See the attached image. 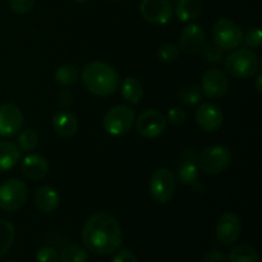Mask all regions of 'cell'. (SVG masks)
Returning a JSON list of instances; mask_svg holds the SVG:
<instances>
[{"instance_id": "1", "label": "cell", "mask_w": 262, "mask_h": 262, "mask_svg": "<svg viewBox=\"0 0 262 262\" xmlns=\"http://www.w3.org/2000/svg\"><path fill=\"white\" fill-rule=\"evenodd\" d=\"M122 239L123 234L119 222L109 212L91 215L82 228L84 248L94 255H112L120 247Z\"/></svg>"}, {"instance_id": "2", "label": "cell", "mask_w": 262, "mask_h": 262, "mask_svg": "<svg viewBox=\"0 0 262 262\" xmlns=\"http://www.w3.org/2000/svg\"><path fill=\"white\" fill-rule=\"evenodd\" d=\"M81 78L87 91L97 97L112 96L120 84L118 71L105 61H91L86 64L82 69Z\"/></svg>"}, {"instance_id": "3", "label": "cell", "mask_w": 262, "mask_h": 262, "mask_svg": "<svg viewBox=\"0 0 262 262\" xmlns=\"http://www.w3.org/2000/svg\"><path fill=\"white\" fill-rule=\"evenodd\" d=\"M225 69L234 78H251L260 71V56L253 49H234L225 58Z\"/></svg>"}, {"instance_id": "4", "label": "cell", "mask_w": 262, "mask_h": 262, "mask_svg": "<svg viewBox=\"0 0 262 262\" xmlns=\"http://www.w3.org/2000/svg\"><path fill=\"white\" fill-rule=\"evenodd\" d=\"M232 151L224 145H212L197 154L199 170L209 176L223 173L232 164Z\"/></svg>"}, {"instance_id": "5", "label": "cell", "mask_w": 262, "mask_h": 262, "mask_svg": "<svg viewBox=\"0 0 262 262\" xmlns=\"http://www.w3.org/2000/svg\"><path fill=\"white\" fill-rule=\"evenodd\" d=\"M135 119V110L129 105H115L105 113L102 125L109 135L118 137L127 135L132 129Z\"/></svg>"}, {"instance_id": "6", "label": "cell", "mask_w": 262, "mask_h": 262, "mask_svg": "<svg viewBox=\"0 0 262 262\" xmlns=\"http://www.w3.org/2000/svg\"><path fill=\"white\" fill-rule=\"evenodd\" d=\"M148 189H150V194L154 201L158 204H168L176 194V176L169 169L158 168L151 174Z\"/></svg>"}, {"instance_id": "7", "label": "cell", "mask_w": 262, "mask_h": 262, "mask_svg": "<svg viewBox=\"0 0 262 262\" xmlns=\"http://www.w3.org/2000/svg\"><path fill=\"white\" fill-rule=\"evenodd\" d=\"M28 187L22 179L12 178L0 184V209L7 212H14L26 204Z\"/></svg>"}, {"instance_id": "8", "label": "cell", "mask_w": 262, "mask_h": 262, "mask_svg": "<svg viewBox=\"0 0 262 262\" xmlns=\"http://www.w3.org/2000/svg\"><path fill=\"white\" fill-rule=\"evenodd\" d=\"M212 40L223 50H234L242 43V28L229 18H220L212 25Z\"/></svg>"}, {"instance_id": "9", "label": "cell", "mask_w": 262, "mask_h": 262, "mask_svg": "<svg viewBox=\"0 0 262 262\" xmlns=\"http://www.w3.org/2000/svg\"><path fill=\"white\" fill-rule=\"evenodd\" d=\"M136 129L145 138H158L165 132L166 122L165 115L156 109L143 110L137 119H135Z\"/></svg>"}, {"instance_id": "10", "label": "cell", "mask_w": 262, "mask_h": 262, "mask_svg": "<svg viewBox=\"0 0 262 262\" xmlns=\"http://www.w3.org/2000/svg\"><path fill=\"white\" fill-rule=\"evenodd\" d=\"M201 91L209 99H222L229 91V78L220 68L207 69L201 79Z\"/></svg>"}, {"instance_id": "11", "label": "cell", "mask_w": 262, "mask_h": 262, "mask_svg": "<svg viewBox=\"0 0 262 262\" xmlns=\"http://www.w3.org/2000/svg\"><path fill=\"white\" fill-rule=\"evenodd\" d=\"M140 12L152 25H166L173 18V5L170 0H142Z\"/></svg>"}, {"instance_id": "12", "label": "cell", "mask_w": 262, "mask_h": 262, "mask_svg": "<svg viewBox=\"0 0 262 262\" xmlns=\"http://www.w3.org/2000/svg\"><path fill=\"white\" fill-rule=\"evenodd\" d=\"M206 43V33L204 27L199 23H189L182 30L179 36V50L183 53L194 55L201 53Z\"/></svg>"}, {"instance_id": "13", "label": "cell", "mask_w": 262, "mask_h": 262, "mask_svg": "<svg viewBox=\"0 0 262 262\" xmlns=\"http://www.w3.org/2000/svg\"><path fill=\"white\" fill-rule=\"evenodd\" d=\"M199 166H197V152L193 148H187L181 154L177 164L176 179L183 186H191L199 182Z\"/></svg>"}, {"instance_id": "14", "label": "cell", "mask_w": 262, "mask_h": 262, "mask_svg": "<svg viewBox=\"0 0 262 262\" xmlns=\"http://www.w3.org/2000/svg\"><path fill=\"white\" fill-rule=\"evenodd\" d=\"M196 123L204 132L212 133L222 128L224 122L223 110L214 102H202L196 110Z\"/></svg>"}, {"instance_id": "15", "label": "cell", "mask_w": 262, "mask_h": 262, "mask_svg": "<svg viewBox=\"0 0 262 262\" xmlns=\"http://www.w3.org/2000/svg\"><path fill=\"white\" fill-rule=\"evenodd\" d=\"M242 233V223L234 212H225L219 217L216 224V238L222 245L230 246L235 243Z\"/></svg>"}, {"instance_id": "16", "label": "cell", "mask_w": 262, "mask_h": 262, "mask_svg": "<svg viewBox=\"0 0 262 262\" xmlns=\"http://www.w3.org/2000/svg\"><path fill=\"white\" fill-rule=\"evenodd\" d=\"M23 125V113L15 104L0 105V136H15Z\"/></svg>"}, {"instance_id": "17", "label": "cell", "mask_w": 262, "mask_h": 262, "mask_svg": "<svg viewBox=\"0 0 262 262\" xmlns=\"http://www.w3.org/2000/svg\"><path fill=\"white\" fill-rule=\"evenodd\" d=\"M33 204L43 214H53L58 210L60 197L58 191L50 186H41L33 193Z\"/></svg>"}, {"instance_id": "18", "label": "cell", "mask_w": 262, "mask_h": 262, "mask_svg": "<svg viewBox=\"0 0 262 262\" xmlns=\"http://www.w3.org/2000/svg\"><path fill=\"white\" fill-rule=\"evenodd\" d=\"M22 173L31 181H38L48 176L49 163L43 156L38 154H30L22 161Z\"/></svg>"}, {"instance_id": "19", "label": "cell", "mask_w": 262, "mask_h": 262, "mask_svg": "<svg viewBox=\"0 0 262 262\" xmlns=\"http://www.w3.org/2000/svg\"><path fill=\"white\" fill-rule=\"evenodd\" d=\"M53 128L63 138L73 137L78 130V119L69 110H59L53 118Z\"/></svg>"}, {"instance_id": "20", "label": "cell", "mask_w": 262, "mask_h": 262, "mask_svg": "<svg viewBox=\"0 0 262 262\" xmlns=\"http://www.w3.org/2000/svg\"><path fill=\"white\" fill-rule=\"evenodd\" d=\"M204 12L201 0H178L176 7V15L181 22H191L197 19Z\"/></svg>"}, {"instance_id": "21", "label": "cell", "mask_w": 262, "mask_h": 262, "mask_svg": "<svg viewBox=\"0 0 262 262\" xmlns=\"http://www.w3.org/2000/svg\"><path fill=\"white\" fill-rule=\"evenodd\" d=\"M20 159V151L17 145L9 141H0V171H8L14 168Z\"/></svg>"}, {"instance_id": "22", "label": "cell", "mask_w": 262, "mask_h": 262, "mask_svg": "<svg viewBox=\"0 0 262 262\" xmlns=\"http://www.w3.org/2000/svg\"><path fill=\"white\" fill-rule=\"evenodd\" d=\"M120 92L123 99L132 105H137L143 99V87L135 77H127L120 82Z\"/></svg>"}, {"instance_id": "23", "label": "cell", "mask_w": 262, "mask_h": 262, "mask_svg": "<svg viewBox=\"0 0 262 262\" xmlns=\"http://www.w3.org/2000/svg\"><path fill=\"white\" fill-rule=\"evenodd\" d=\"M227 256L229 262H260V253L247 243L234 246Z\"/></svg>"}, {"instance_id": "24", "label": "cell", "mask_w": 262, "mask_h": 262, "mask_svg": "<svg viewBox=\"0 0 262 262\" xmlns=\"http://www.w3.org/2000/svg\"><path fill=\"white\" fill-rule=\"evenodd\" d=\"M54 79L60 86L69 87L74 84L78 79V69L72 64H63L54 73Z\"/></svg>"}, {"instance_id": "25", "label": "cell", "mask_w": 262, "mask_h": 262, "mask_svg": "<svg viewBox=\"0 0 262 262\" xmlns=\"http://www.w3.org/2000/svg\"><path fill=\"white\" fill-rule=\"evenodd\" d=\"M15 229L10 222L0 219V258L8 252L14 242Z\"/></svg>"}, {"instance_id": "26", "label": "cell", "mask_w": 262, "mask_h": 262, "mask_svg": "<svg viewBox=\"0 0 262 262\" xmlns=\"http://www.w3.org/2000/svg\"><path fill=\"white\" fill-rule=\"evenodd\" d=\"M59 258H60L61 262H87L89 252L82 246L72 243V245L66 246L63 248Z\"/></svg>"}, {"instance_id": "27", "label": "cell", "mask_w": 262, "mask_h": 262, "mask_svg": "<svg viewBox=\"0 0 262 262\" xmlns=\"http://www.w3.org/2000/svg\"><path fill=\"white\" fill-rule=\"evenodd\" d=\"M202 94L201 87L196 86V84H188V86H184L179 90L178 92V99L182 104L188 105V106H193L201 102Z\"/></svg>"}, {"instance_id": "28", "label": "cell", "mask_w": 262, "mask_h": 262, "mask_svg": "<svg viewBox=\"0 0 262 262\" xmlns=\"http://www.w3.org/2000/svg\"><path fill=\"white\" fill-rule=\"evenodd\" d=\"M17 147L19 151H32L38 145V135L31 128H26L18 132L17 135Z\"/></svg>"}, {"instance_id": "29", "label": "cell", "mask_w": 262, "mask_h": 262, "mask_svg": "<svg viewBox=\"0 0 262 262\" xmlns=\"http://www.w3.org/2000/svg\"><path fill=\"white\" fill-rule=\"evenodd\" d=\"M181 54L179 46L174 42H164L161 43L156 51V56L160 61L164 63H171V61L177 60Z\"/></svg>"}, {"instance_id": "30", "label": "cell", "mask_w": 262, "mask_h": 262, "mask_svg": "<svg viewBox=\"0 0 262 262\" xmlns=\"http://www.w3.org/2000/svg\"><path fill=\"white\" fill-rule=\"evenodd\" d=\"M224 51L219 45L212 41V42L205 43L204 49H202V54H204V58L206 59V61L209 63H219L224 58Z\"/></svg>"}, {"instance_id": "31", "label": "cell", "mask_w": 262, "mask_h": 262, "mask_svg": "<svg viewBox=\"0 0 262 262\" xmlns=\"http://www.w3.org/2000/svg\"><path fill=\"white\" fill-rule=\"evenodd\" d=\"M243 42L250 49H256L262 43V32L258 27H252L243 33Z\"/></svg>"}, {"instance_id": "32", "label": "cell", "mask_w": 262, "mask_h": 262, "mask_svg": "<svg viewBox=\"0 0 262 262\" xmlns=\"http://www.w3.org/2000/svg\"><path fill=\"white\" fill-rule=\"evenodd\" d=\"M165 118L166 122L170 123L171 125L179 127V125H182L187 120V113L179 106H174L168 110V114H166Z\"/></svg>"}, {"instance_id": "33", "label": "cell", "mask_w": 262, "mask_h": 262, "mask_svg": "<svg viewBox=\"0 0 262 262\" xmlns=\"http://www.w3.org/2000/svg\"><path fill=\"white\" fill-rule=\"evenodd\" d=\"M36 262H59L58 251L51 246H43L36 253Z\"/></svg>"}, {"instance_id": "34", "label": "cell", "mask_w": 262, "mask_h": 262, "mask_svg": "<svg viewBox=\"0 0 262 262\" xmlns=\"http://www.w3.org/2000/svg\"><path fill=\"white\" fill-rule=\"evenodd\" d=\"M35 0H9L10 10L15 14H26L33 8Z\"/></svg>"}, {"instance_id": "35", "label": "cell", "mask_w": 262, "mask_h": 262, "mask_svg": "<svg viewBox=\"0 0 262 262\" xmlns=\"http://www.w3.org/2000/svg\"><path fill=\"white\" fill-rule=\"evenodd\" d=\"M73 94L71 92V90H61L58 94V105L60 106V109L68 110L71 109V106L73 105Z\"/></svg>"}, {"instance_id": "36", "label": "cell", "mask_w": 262, "mask_h": 262, "mask_svg": "<svg viewBox=\"0 0 262 262\" xmlns=\"http://www.w3.org/2000/svg\"><path fill=\"white\" fill-rule=\"evenodd\" d=\"M112 262H138L135 253L128 248H122L115 253Z\"/></svg>"}, {"instance_id": "37", "label": "cell", "mask_w": 262, "mask_h": 262, "mask_svg": "<svg viewBox=\"0 0 262 262\" xmlns=\"http://www.w3.org/2000/svg\"><path fill=\"white\" fill-rule=\"evenodd\" d=\"M202 262H228V256L222 251H209L202 256Z\"/></svg>"}, {"instance_id": "38", "label": "cell", "mask_w": 262, "mask_h": 262, "mask_svg": "<svg viewBox=\"0 0 262 262\" xmlns=\"http://www.w3.org/2000/svg\"><path fill=\"white\" fill-rule=\"evenodd\" d=\"M257 76H256V91H257L258 95L262 94V73L260 71L257 72Z\"/></svg>"}, {"instance_id": "39", "label": "cell", "mask_w": 262, "mask_h": 262, "mask_svg": "<svg viewBox=\"0 0 262 262\" xmlns=\"http://www.w3.org/2000/svg\"><path fill=\"white\" fill-rule=\"evenodd\" d=\"M76 2H78V3H84V2H86V0H76Z\"/></svg>"}, {"instance_id": "40", "label": "cell", "mask_w": 262, "mask_h": 262, "mask_svg": "<svg viewBox=\"0 0 262 262\" xmlns=\"http://www.w3.org/2000/svg\"><path fill=\"white\" fill-rule=\"evenodd\" d=\"M107 2H120V0H107Z\"/></svg>"}]
</instances>
